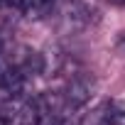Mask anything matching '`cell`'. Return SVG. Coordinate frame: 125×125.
Returning a JSON list of instances; mask_svg holds the SVG:
<instances>
[{
  "instance_id": "cell-1",
  "label": "cell",
  "mask_w": 125,
  "mask_h": 125,
  "mask_svg": "<svg viewBox=\"0 0 125 125\" xmlns=\"http://www.w3.org/2000/svg\"><path fill=\"white\" fill-rule=\"evenodd\" d=\"M93 91H96V81H93L88 74H76V76H71V79L66 81V88H64L61 96H64L66 108L74 113V110H79L81 105H86V103L91 101Z\"/></svg>"
},
{
  "instance_id": "cell-2",
  "label": "cell",
  "mask_w": 125,
  "mask_h": 125,
  "mask_svg": "<svg viewBox=\"0 0 125 125\" xmlns=\"http://www.w3.org/2000/svg\"><path fill=\"white\" fill-rule=\"evenodd\" d=\"M115 120V101H103L93 110H88L79 125H113Z\"/></svg>"
},
{
  "instance_id": "cell-3",
  "label": "cell",
  "mask_w": 125,
  "mask_h": 125,
  "mask_svg": "<svg viewBox=\"0 0 125 125\" xmlns=\"http://www.w3.org/2000/svg\"><path fill=\"white\" fill-rule=\"evenodd\" d=\"M27 15V0H0V17L17 20Z\"/></svg>"
},
{
  "instance_id": "cell-4",
  "label": "cell",
  "mask_w": 125,
  "mask_h": 125,
  "mask_svg": "<svg viewBox=\"0 0 125 125\" xmlns=\"http://www.w3.org/2000/svg\"><path fill=\"white\" fill-rule=\"evenodd\" d=\"M56 5V0H27V15L30 17H47Z\"/></svg>"
},
{
  "instance_id": "cell-5",
  "label": "cell",
  "mask_w": 125,
  "mask_h": 125,
  "mask_svg": "<svg viewBox=\"0 0 125 125\" xmlns=\"http://www.w3.org/2000/svg\"><path fill=\"white\" fill-rule=\"evenodd\" d=\"M12 120H15V110L8 101H3L0 103V125H12Z\"/></svg>"
},
{
  "instance_id": "cell-6",
  "label": "cell",
  "mask_w": 125,
  "mask_h": 125,
  "mask_svg": "<svg viewBox=\"0 0 125 125\" xmlns=\"http://www.w3.org/2000/svg\"><path fill=\"white\" fill-rule=\"evenodd\" d=\"M108 3H113V5H125V0H108Z\"/></svg>"
}]
</instances>
